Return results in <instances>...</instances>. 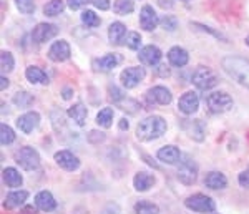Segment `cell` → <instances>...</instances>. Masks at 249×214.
Instances as JSON below:
<instances>
[{
	"label": "cell",
	"mask_w": 249,
	"mask_h": 214,
	"mask_svg": "<svg viewBox=\"0 0 249 214\" xmlns=\"http://www.w3.org/2000/svg\"><path fill=\"white\" fill-rule=\"evenodd\" d=\"M223 68L231 78L249 88V60L243 56H226L223 58Z\"/></svg>",
	"instance_id": "obj_1"
},
{
	"label": "cell",
	"mask_w": 249,
	"mask_h": 214,
	"mask_svg": "<svg viewBox=\"0 0 249 214\" xmlns=\"http://www.w3.org/2000/svg\"><path fill=\"white\" fill-rule=\"evenodd\" d=\"M166 131V121L161 116H148L143 121H140L136 126V136L142 141H151L164 135Z\"/></svg>",
	"instance_id": "obj_2"
},
{
	"label": "cell",
	"mask_w": 249,
	"mask_h": 214,
	"mask_svg": "<svg viewBox=\"0 0 249 214\" xmlns=\"http://www.w3.org/2000/svg\"><path fill=\"white\" fill-rule=\"evenodd\" d=\"M15 161H17V164H20V168L25 169V171H34V169H37L40 166L38 153L30 146L20 148L18 151L15 153Z\"/></svg>",
	"instance_id": "obj_3"
},
{
	"label": "cell",
	"mask_w": 249,
	"mask_h": 214,
	"mask_svg": "<svg viewBox=\"0 0 249 214\" xmlns=\"http://www.w3.org/2000/svg\"><path fill=\"white\" fill-rule=\"evenodd\" d=\"M184 206H186L190 211H195V213H213L216 209V204L214 201L211 199L210 196L206 195H193L190 197H186V201H184Z\"/></svg>",
	"instance_id": "obj_4"
},
{
	"label": "cell",
	"mask_w": 249,
	"mask_h": 214,
	"mask_svg": "<svg viewBox=\"0 0 249 214\" xmlns=\"http://www.w3.org/2000/svg\"><path fill=\"white\" fill-rule=\"evenodd\" d=\"M191 82L199 88V90L206 91V90H211L218 85V76H216L210 68H198V70L193 73V78Z\"/></svg>",
	"instance_id": "obj_5"
},
{
	"label": "cell",
	"mask_w": 249,
	"mask_h": 214,
	"mask_svg": "<svg viewBox=\"0 0 249 214\" xmlns=\"http://www.w3.org/2000/svg\"><path fill=\"white\" fill-rule=\"evenodd\" d=\"M208 108L213 113H224L228 111L232 107V98L226 91H216V93H211L206 98Z\"/></svg>",
	"instance_id": "obj_6"
},
{
	"label": "cell",
	"mask_w": 249,
	"mask_h": 214,
	"mask_svg": "<svg viewBox=\"0 0 249 214\" xmlns=\"http://www.w3.org/2000/svg\"><path fill=\"white\" fill-rule=\"evenodd\" d=\"M198 178V166L191 158H186L184 161H181L178 166V179L181 181L183 184H193Z\"/></svg>",
	"instance_id": "obj_7"
},
{
	"label": "cell",
	"mask_w": 249,
	"mask_h": 214,
	"mask_svg": "<svg viewBox=\"0 0 249 214\" xmlns=\"http://www.w3.org/2000/svg\"><path fill=\"white\" fill-rule=\"evenodd\" d=\"M144 68H140V67H130L126 70L122 71L120 75V80H122L123 87L124 88H135L142 80L144 78Z\"/></svg>",
	"instance_id": "obj_8"
},
{
	"label": "cell",
	"mask_w": 249,
	"mask_h": 214,
	"mask_svg": "<svg viewBox=\"0 0 249 214\" xmlns=\"http://www.w3.org/2000/svg\"><path fill=\"white\" fill-rule=\"evenodd\" d=\"M146 100L150 105H170L173 96L171 91L164 87H153L146 91Z\"/></svg>",
	"instance_id": "obj_9"
},
{
	"label": "cell",
	"mask_w": 249,
	"mask_h": 214,
	"mask_svg": "<svg viewBox=\"0 0 249 214\" xmlns=\"http://www.w3.org/2000/svg\"><path fill=\"white\" fill-rule=\"evenodd\" d=\"M57 34H58V28L55 25H52V23H38V25L34 28V32H32V38L37 43H43V42H47V40L57 37Z\"/></svg>",
	"instance_id": "obj_10"
},
{
	"label": "cell",
	"mask_w": 249,
	"mask_h": 214,
	"mask_svg": "<svg viewBox=\"0 0 249 214\" xmlns=\"http://www.w3.org/2000/svg\"><path fill=\"white\" fill-rule=\"evenodd\" d=\"M55 161H57L60 168L67 169V171H75V169L80 168V160L71 151H67V149L55 153Z\"/></svg>",
	"instance_id": "obj_11"
},
{
	"label": "cell",
	"mask_w": 249,
	"mask_h": 214,
	"mask_svg": "<svg viewBox=\"0 0 249 214\" xmlns=\"http://www.w3.org/2000/svg\"><path fill=\"white\" fill-rule=\"evenodd\" d=\"M48 58L52 62H65V60L70 58V45L65 42V40H58L48 50Z\"/></svg>",
	"instance_id": "obj_12"
},
{
	"label": "cell",
	"mask_w": 249,
	"mask_h": 214,
	"mask_svg": "<svg viewBox=\"0 0 249 214\" xmlns=\"http://www.w3.org/2000/svg\"><path fill=\"white\" fill-rule=\"evenodd\" d=\"M161 56H163L161 50H160L158 47H155V45L143 47L142 50H140V54H138V58L142 60L144 65H148V67L158 65L160 60H161Z\"/></svg>",
	"instance_id": "obj_13"
},
{
	"label": "cell",
	"mask_w": 249,
	"mask_h": 214,
	"mask_svg": "<svg viewBox=\"0 0 249 214\" xmlns=\"http://www.w3.org/2000/svg\"><path fill=\"white\" fill-rule=\"evenodd\" d=\"M40 125V115L37 111H29L25 113V115H22L20 118L17 120V126L18 130L22 133H25V135H29L32 133Z\"/></svg>",
	"instance_id": "obj_14"
},
{
	"label": "cell",
	"mask_w": 249,
	"mask_h": 214,
	"mask_svg": "<svg viewBox=\"0 0 249 214\" xmlns=\"http://www.w3.org/2000/svg\"><path fill=\"white\" fill-rule=\"evenodd\" d=\"M198 107H199V98L195 91H186L178 102V108L184 115H193V113H196L198 111Z\"/></svg>",
	"instance_id": "obj_15"
},
{
	"label": "cell",
	"mask_w": 249,
	"mask_h": 214,
	"mask_svg": "<svg viewBox=\"0 0 249 214\" xmlns=\"http://www.w3.org/2000/svg\"><path fill=\"white\" fill-rule=\"evenodd\" d=\"M140 23H142V27L148 32L155 30V28L158 27L160 18H158V15H156V12L153 10V7H150V5L143 7L142 14H140Z\"/></svg>",
	"instance_id": "obj_16"
},
{
	"label": "cell",
	"mask_w": 249,
	"mask_h": 214,
	"mask_svg": "<svg viewBox=\"0 0 249 214\" xmlns=\"http://www.w3.org/2000/svg\"><path fill=\"white\" fill-rule=\"evenodd\" d=\"M156 156H158L160 161L168 163V164H176L179 160H181V153H179V149L176 146H173V144L163 146L158 153H156Z\"/></svg>",
	"instance_id": "obj_17"
},
{
	"label": "cell",
	"mask_w": 249,
	"mask_h": 214,
	"mask_svg": "<svg viewBox=\"0 0 249 214\" xmlns=\"http://www.w3.org/2000/svg\"><path fill=\"white\" fill-rule=\"evenodd\" d=\"M155 181L156 179H155L153 175H150V173H146V171H140V173H136L135 178H133V186H135L136 191L144 193L153 186Z\"/></svg>",
	"instance_id": "obj_18"
},
{
	"label": "cell",
	"mask_w": 249,
	"mask_h": 214,
	"mask_svg": "<svg viewBox=\"0 0 249 214\" xmlns=\"http://www.w3.org/2000/svg\"><path fill=\"white\" fill-rule=\"evenodd\" d=\"M35 204H37L38 209H42L43 213H50L57 208V201L52 196V193L48 191H40L37 196H35Z\"/></svg>",
	"instance_id": "obj_19"
},
{
	"label": "cell",
	"mask_w": 249,
	"mask_h": 214,
	"mask_svg": "<svg viewBox=\"0 0 249 214\" xmlns=\"http://www.w3.org/2000/svg\"><path fill=\"white\" fill-rule=\"evenodd\" d=\"M118 63H120V56L118 55L108 54L105 56H102V58L95 60L93 67H95V70H98V71H110V70H113Z\"/></svg>",
	"instance_id": "obj_20"
},
{
	"label": "cell",
	"mask_w": 249,
	"mask_h": 214,
	"mask_svg": "<svg viewBox=\"0 0 249 214\" xmlns=\"http://www.w3.org/2000/svg\"><path fill=\"white\" fill-rule=\"evenodd\" d=\"M204 184H206L210 189H224L228 186V179L223 173L211 171V173H208L206 178H204Z\"/></svg>",
	"instance_id": "obj_21"
},
{
	"label": "cell",
	"mask_w": 249,
	"mask_h": 214,
	"mask_svg": "<svg viewBox=\"0 0 249 214\" xmlns=\"http://www.w3.org/2000/svg\"><path fill=\"white\" fill-rule=\"evenodd\" d=\"M124 37H126V27L122 22L111 23L110 28H108V38H110V42L115 43V45H120V43L124 42Z\"/></svg>",
	"instance_id": "obj_22"
},
{
	"label": "cell",
	"mask_w": 249,
	"mask_h": 214,
	"mask_svg": "<svg viewBox=\"0 0 249 214\" xmlns=\"http://www.w3.org/2000/svg\"><path fill=\"white\" fill-rule=\"evenodd\" d=\"M168 60L173 67H184L190 60L188 56V52L181 47H173L170 52H168Z\"/></svg>",
	"instance_id": "obj_23"
},
{
	"label": "cell",
	"mask_w": 249,
	"mask_h": 214,
	"mask_svg": "<svg viewBox=\"0 0 249 214\" xmlns=\"http://www.w3.org/2000/svg\"><path fill=\"white\" fill-rule=\"evenodd\" d=\"M27 197H29V193H27V191H14V193H9V195L5 196V201H3V208H5V209L18 208V206H22L23 203H25Z\"/></svg>",
	"instance_id": "obj_24"
},
{
	"label": "cell",
	"mask_w": 249,
	"mask_h": 214,
	"mask_svg": "<svg viewBox=\"0 0 249 214\" xmlns=\"http://www.w3.org/2000/svg\"><path fill=\"white\" fill-rule=\"evenodd\" d=\"M87 115H88V111H87L85 105L80 103V102L75 103L73 107L68 108V116H70V118H73V121L78 125V126H83V125H85Z\"/></svg>",
	"instance_id": "obj_25"
},
{
	"label": "cell",
	"mask_w": 249,
	"mask_h": 214,
	"mask_svg": "<svg viewBox=\"0 0 249 214\" xmlns=\"http://www.w3.org/2000/svg\"><path fill=\"white\" fill-rule=\"evenodd\" d=\"M2 175H3V181H5V184L9 188H20L22 186L23 178L15 168H5Z\"/></svg>",
	"instance_id": "obj_26"
},
{
	"label": "cell",
	"mask_w": 249,
	"mask_h": 214,
	"mask_svg": "<svg viewBox=\"0 0 249 214\" xmlns=\"http://www.w3.org/2000/svg\"><path fill=\"white\" fill-rule=\"evenodd\" d=\"M184 128L188 130V135L196 141L204 140V125L201 120H193L190 123L184 125Z\"/></svg>",
	"instance_id": "obj_27"
},
{
	"label": "cell",
	"mask_w": 249,
	"mask_h": 214,
	"mask_svg": "<svg viewBox=\"0 0 249 214\" xmlns=\"http://www.w3.org/2000/svg\"><path fill=\"white\" fill-rule=\"evenodd\" d=\"M25 76H27V80H29L30 83H34V85H38V83L47 85L48 83L47 73L38 67H29V68H27V71H25Z\"/></svg>",
	"instance_id": "obj_28"
},
{
	"label": "cell",
	"mask_w": 249,
	"mask_h": 214,
	"mask_svg": "<svg viewBox=\"0 0 249 214\" xmlns=\"http://www.w3.org/2000/svg\"><path fill=\"white\" fill-rule=\"evenodd\" d=\"M63 9H65L63 0H50V2L43 7V14L48 15V17H57V15L62 14Z\"/></svg>",
	"instance_id": "obj_29"
},
{
	"label": "cell",
	"mask_w": 249,
	"mask_h": 214,
	"mask_svg": "<svg viewBox=\"0 0 249 214\" xmlns=\"http://www.w3.org/2000/svg\"><path fill=\"white\" fill-rule=\"evenodd\" d=\"M135 213L136 214H160V208L150 201H138L135 204Z\"/></svg>",
	"instance_id": "obj_30"
},
{
	"label": "cell",
	"mask_w": 249,
	"mask_h": 214,
	"mask_svg": "<svg viewBox=\"0 0 249 214\" xmlns=\"http://www.w3.org/2000/svg\"><path fill=\"white\" fill-rule=\"evenodd\" d=\"M113 10L118 15L131 14V12L135 10V3H133V0H116L115 5H113Z\"/></svg>",
	"instance_id": "obj_31"
},
{
	"label": "cell",
	"mask_w": 249,
	"mask_h": 214,
	"mask_svg": "<svg viewBox=\"0 0 249 214\" xmlns=\"http://www.w3.org/2000/svg\"><path fill=\"white\" fill-rule=\"evenodd\" d=\"M111 121H113V110H111V108H103V110L96 115V123L103 128H110Z\"/></svg>",
	"instance_id": "obj_32"
},
{
	"label": "cell",
	"mask_w": 249,
	"mask_h": 214,
	"mask_svg": "<svg viewBox=\"0 0 249 214\" xmlns=\"http://www.w3.org/2000/svg\"><path fill=\"white\" fill-rule=\"evenodd\" d=\"M14 141H15L14 130H12L9 125L2 123V125H0V143H2L3 146H7V144L14 143Z\"/></svg>",
	"instance_id": "obj_33"
},
{
	"label": "cell",
	"mask_w": 249,
	"mask_h": 214,
	"mask_svg": "<svg viewBox=\"0 0 249 214\" xmlns=\"http://www.w3.org/2000/svg\"><path fill=\"white\" fill-rule=\"evenodd\" d=\"M14 67H15L14 55L10 52H2V55H0V68H2L3 73H9V71L14 70Z\"/></svg>",
	"instance_id": "obj_34"
},
{
	"label": "cell",
	"mask_w": 249,
	"mask_h": 214,
	"mask_svg": "<svg viewBox=\"0 0 249 214\" xmlns=\"http://www.w3.org/2000/svg\"><path fill=\"white\" fill-rule=\"evenodd\" d=\"M14 103L20 108H29L34 103V96L29 91H18V93L14 95Z\"/></svg>",
	"instance_id": "obj_35"
},
{
	"label": "cell",
	"mask_w": 249,
	"mask_h": 214,
	"mask_svg": "<svg viewBox=\"0 0 249 214\" xmlns=\"http://www.w3.org/2000/svg\"><path fill=\"white\" fill-rule=\"evenodd\" d=\"M82 22L85 23L87 27H91V28L100 25V18H98V15H96L93 10H85V12H83V14H82Z\"/></svg>",
	"instance_id": "obj_36"
},
{
	"label": "cell",
	"mask_w": 249,
	"mask_h": 214,
	"mask_svg": "<svg viewBox=\"0 0 249 214\" xmlns=\"http://www.w3.org/2000/svg\"><path fill=\"white\" fill-rule=\"evenodd\" d=\"M124 43H126L128 48H131V50H138L140 45H142V37H140V34H136V32H128L126 37H124Z\"/></svg>",
	"instance_id": "obj_37"
},
{
	"label": "cell",
	"mask_w": 249,
	"mask_h": 214,
	"mask_svg": "<svg viewBox=\"0 0 249 214\" xmlns=\"http://www.w3.org/2000/svg\"><path fill=\"white\" fill-rule=\"evenodd\" d=\"M15 5H17V9L22 12V14H25V15L34 14V12H35L34 0H15Z\"/></svg>",
	"instance_id": "obj_38"
},
{
	"label": "cell",
	"mask_w": 249,
	"mask_h": 214,
	"mask_svg": "<svg viewBox=\"0 0 249 214\" xmlns=\"http://www.w3.org/2000/svg\"><path fill=\"white\" fill-rule=\"evenodd\" d=\"M160 23L166 28V30H170V32H173L176 28V25H178V22H176V18L175 17H171V15H166L163 20H160Z\"/></svg>",
	"instance_id": "obj_39"
},
{
	"label": "cell",
	"mask_w": 249,
	"mask_h": 214,
	"mask_svg": "<svg viewBox=\"0 0 249 214\" xmlns=\"http://www.w3.org/2000/svg\"><path fill=\"white\" fill-rule=\"evenodd\" d=\"M238 183H239V186H241V188L249 189V171H248V169H246V171H243V173H239Z\"/></svg>",
	"instance_id": "obj_40"
},
{
	"label": "cell",
	"mask_w": 249,
	"mask_h": 214,
	"mask_svg": "<svg viewBox=\"0 0 249 214\" xmlns=\"http://www.w3.org/2000/svg\"><path fill=\"white\" fill-rule=\"evenodd\" d=\"M68 2V7H70L71 10H78L82 9V7H85L88 3V0H67Z\"/></svg>",
	"instance_id": "obj_41"
},
{
	"label": "cell",
	"mask_w": 249,
	"mask_h": 214,
	"mask_svg": "<svg viewBox=\"0 0 249 214\" xmlns=\"http://www.w3.org/2000/svg\"><path fill=\"white\" fill-rule=\"evenodd\" d=\"M88 140L91 141V143H100V141L105 140V133L102 131H90V135H88Z\"/></svg>",
	"instance_id": "obj_42"
},
{
	"label": "cell",
	"mask_w": 249,
	"mask_h": 214,
	"mask_svg": "<svg viewBox=\"0 0 249 214\" xmlns=\"http://www.w3.org/2000/svg\"><path fill=\"white\" fill-rule=\"evenodd\" d=\"M91 3L100 10H108L110 9V0H91Z\"/></svg>",
	"instance_id": "obj_43"
},
{
	"label": "cell",
	"mask_w": 249,
	"mask_h": 214,
	"mask_svg": "<svg viewBox=\"0 0 249 214\" xmlns=\"http://www.w3.org/2000/svg\"><path fill=\"white\" fill-rule=\"evenodd\" d=\"M18 214H37V208H34V206H25L23 209H20Z\"/></svg>",
	"instance_id": "obj_44"
},
{
	"label": "cell",
	"mask_w": 249,
	"mask_h": 214,
	"mask_svg": "<svg viewBox=\"0 0 249 214\" xmlns=\"http://www.w3.org/2000/svg\"><path fill=\"white\" fill-rule=\"evenodd\" d=\"M158 3L163 9H171L173 7V0H158Z\"/></svg>",
	"instance_id": "obj_45"
},
{
	"label": "cell",
	"mask_w": 249,
	"mask_h": 214,
	"mask_svg": "<svg viewBox=\"0 0 249 214\" xmlns=\"http://www.w3.org/2000/svg\"><path fill=\"white\" fill-rule=\"evenodd\" d=\"M0 90H5V88H9V78H5V76H2V78H0Z\"/></svg>",
	"instance_id": "obj_46"
},
{
	"label": "cell",
	"mask_w": 249,
	"mask_h": 214,
	"mask_svg": "<svg viewBox=\"0 0 249 214\" xmlns=\"http://www.w3.org/2000/svg\"><path fill=\"white\" fill-rule=\"evenodd\" d=\"M71 93H73V91H71V88H65V90H63V98L70 100L71 98Z\"/></svg>",
	"instance_id": "obj_47"
},
{
	"label": "cell",
	"mask_w": 249,
	"mask_h": 214,
	"mask_svg": "<svg viewBox=\"0 0 249 214\" xmlns=\"http://www.w3.org/2000/svg\"><path fill=\"white\" fill-rule=\"evenodd\" d=\"M120 130H128V121L124 118L120 121Z\"/></svg>",
	"instance_id": "obj_48"
},
{
	"label": "cell",
	"mask_w": 249,
	"mask_h": 214,
	"mask_svg": "<svg viewBox=\"0 0 249 214\" xmlns=\"http://www.w3.org/2000/svg\"><path fill=\"white\" fill-rule=\"evenodd\" d=\"M246 45L249 47V35H248V37H246Z\"/></svg>",
	"instance_id": "obj_49"
},
{
	"label": "cell",
	"mask_w": 249,
	"mask_h": 214,
	"mask_svg": "<svg viewBox=\"0 0 249 214\" xmlns=\"http://www.w3.org/2000/svg\"><path fill=\"white\" fill-rule=\"evenodd\" d=\"M183 2H188V0H183Z\"/></svg>",
	"instance_id": "obj_50"
}]
</instances>
